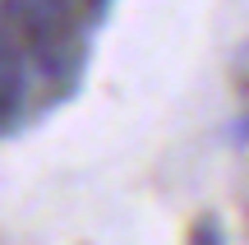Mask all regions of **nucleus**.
<instances>
[{"mask_svg":"<svg viewBox=\"0 0 249 245\" xmlns=\"http://www.w3.org/2000/svg\"><path fill=\"white\" fill-rule=\"evenodd\" d=\"M9 116H14V93L0 88V120H9Z\"/></svg>","mask_w":249,"mask_h":245,"instance_id":"f03ea898","label":"nucleus"},{"mask_svg":"<svg viewBox=\"0 0 249 245\" xmlns=\"http://www.w3.org/2000/svg\"><path fill=\"white\" fill-rule=\"evenodd\" d=\"M189 245H226V241H222V231H217V222H198Z\"/></svg>","mask_w":249,"mask_h":245,"instance_id":"f257e3e1","label":"nucleus"},{"mask_svg":"<svg viewBox=\"0 0 249 245\" xmlns=\"http://www.w3.org/2000/svg\"><path fill=\"white\" fill-rule=\"evenodd\" d=\"M235 139H245V144H249V120H245V125H240V130H235Z\"/></svg>","mask_w":249,"mask_h":245,"instance_id":"7ed1b4c3","label":"nucleus"}]
</instances>
